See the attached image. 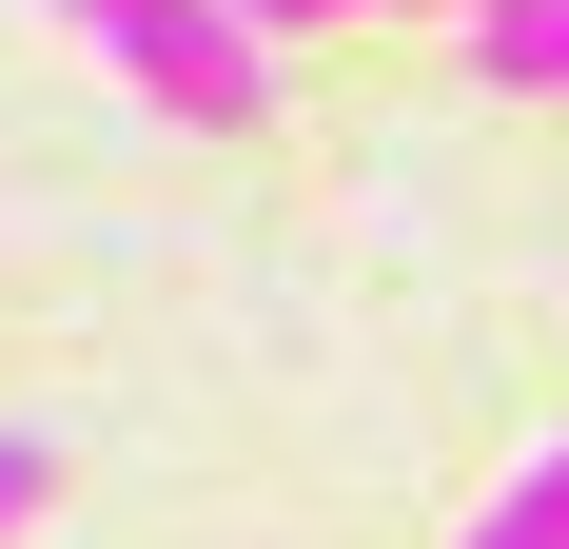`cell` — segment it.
Listing matches in <instances>:
<instances>
[{
  "instance_id": "1",
  "label": "cell",
  "mask_w": 569,
  "mask_h": 549,
  "mask_svg": "<svg viewBox=\"0 0 569 549\" xmlns=\"http://www.w3.org/2000/svg\"><path fill=\"white\" fill-rule=\"evenodd\" d=\"M40 20H79V40H99L158 118H197V138H236V118L276 99V59H256L236 0H40Z\"/></svg>"
},
{
  "instance_id": "2",
  "label": "cell",
  "mask_w": 569,
  "mask_h": 549,
  "mask_svg": "<svg viewBox=\"0 0 569 549\" xmlns=\"http://www.w3.org/2000/svg\"><path fill=\"white\" fill-rule=\"evenodd\" d=\"M471 79L491 99H569V0H491L471 20Z\"/></svg>"
},
{
  "instance_id": "3",
  "label": "cell",
  "mask_w": 569,
  "mask_h": 549,
  "mask_svg": "<svg viewBox=\"0 0 569 549\" xmlns=\"http://www.w3.org/2000/svg\"><path fill=\"white\" fill-rule=\"evenodd\" d=\"M452 549H569V432L530 451V471H511V491H491V510H471Z\"/></svg>"
},
{
  "instance_id": "4",
  "label": "cell",
  "mask_w": 569,
  "mask_h": 549,
  "mask_svg": "<svg viewBox=\"0 0 569 549\" xmlns=\"http://www.w3.org/2000/svg\"><path fill=\"white\" fill-rule=\"evenodd\" d=\"M40 510H59V432H40V412H0V549L40 530Z\"/></svg>"
},
{
  "instance_id": "5",
  "label": "cell",
  "mask_w": 569,
  "mask_h": 549,
  "mask_svg": "<svg viewBox=\"0 0 569 549\" xmlns=\"http://www.w3.org/2000/svg\"><path fill=\"white\" fill-rule=\"evenodd\" d=\"M236 20H393V0H236ZM471 20H491V0H471Z\"/></svg>"
}]
</instances>
